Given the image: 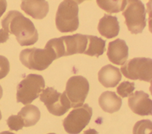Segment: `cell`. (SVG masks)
<instances>
[{
  "label": "cell",
  "mask_w": 152,
  "mask_h": 134,
  "mask_svg": "<svg viewBox=\"0 0 152 134\" xmlns=\"http://www.w3.org/2000/svg\"><path fill=\"white\" fill-rule=\"evenodd\" d=\"M87 45V35L75 34L50 39L45 47L50 50L56 59L63 56L84 53Z\"/></svg>",
  "instance_id": "7a4b0ae2"
},
{
  "label": "cell",
  "mask_w": 152,
  "mask_h": 134,
  "mask_svg": "<svg viewBox=\"0 0 152 134\" xmlns=\"http://www.w3.org/2000/svg\"><path fill=\"white\" fill-rule=\"evenodd\" d=\"M23 122L24 126L30 127L36 125L40 118V112L37 107L33 104L23 107L17 115Z\"/></svg>",
  "instance_id": "e0dca14e"
},
{
  "label": "cell",
  "mask_w": 152,
  "mask_h": 134,
  "mask_svg": "<svg viewBox=\"0 0 152 134\" xmlns=\"http://www.w3.org/2000/svg\"><path fill=\"white\" fill-rule=\"evenodd\" d=\"M99 104L103 111L113 113L120 109L122 106V99L114 91H106L100 96Z\"/></svg>",
  "instance_id": "2e32d148"
},
{
  "label": "cell",
  "mask_w": 152,
  "mask_h": 134,
  "mask_svg": "<svg viewBox=\"0 0 152 134\" xmlns=\"http://www.w3.org/2000/svg\"><path fill=\"white\" fill-rule=\"evenodd\" d=\"M99 33L107 39L116 37L119 32L120 27L116 16L104 14L99 20L97 26Z\"/></svg>",
  "instance_id": "9a60e30c"
},
{
  "label": "cell",
  "mask_w": 152,
  "mask_h": 134,
  "mask_svg": "<svg viewBox=\"0 0 152 134\" xmlns=\"http://www.w3.org/2000/svg\"><path fill=\"white\" fill-rule=\"evenodd\" d=\"M9 38V34L4 29H0V44L5 43Z\"/></svg>",
  "instance_id": "cb8c5ba5"
},
{
  "label": "cell",
  "mask_w": 152,
  "mask_h": 134,
  "mask_svg": "<svg viewBox=\"0 0 152 134\" xmlns=\"http://www.w3.org/2000/svg\"><path fill=\"white\" fill-rule=\"evenodd\" d=\"M2 94H3V90H2L1 86L0 85V99H1V97L2 96Z\"/></svg>",
  "instance_id": "83f0119b"
},
{
  "label": "cell",
  "mask_w": 152,
  "mask_h": 134,
  "mask_svg": "<svg viewBox=\"0 0 152 134\" xmlns=\"http://www.w3.org/2000/svg\"><path fill=\"white\" fill-rule=\"evenodd\" d=\"M122 79V74L119 68L111 64H107L99 70L98 80L105 87H114Z\"/></svg>",
  "instance_id": "5bb4252c"
},
{
  "label": "cell",
  "mask_w": 152,
  "mask_h": 134,
  "mask_svg": "<svg viewBox=\"0 0 152 134\" xmlns=\"http://www.w3.org/2000/svg\"><path fill=\"white\" fill-rule=\"evenodd\" d=\"M133 134H152V122L149 119H142L135 123Z\"/></svg>",
  "instance_id": "ffe728a7"
},
{
  "label": "cell",
  "mask_w": 152,
  "mask_h": 134,
  "mask_svg": "<svg viewBox=\"0 0 152 134\" xmlns=\"http://www.w3.org/2000/svg\"><path fill=\"white\" fill-rule=\"evenodd\" d=\"M98 132H97L94 129H88L84 132L83 134H98Z\"/></svg>",
  "instance_id": "484cf974"
},
{
  "label": "cell",
  "mask_w": 152,
  "mask_h": 134,
  "mask_svg": "<svg viewBox=\"0 0 152 134\" xmlns=\"http://www.w3.org/2000/svg\"><path fill=\"white\" fill-rule=\"evenodd\" d=\"M87 45L84 54L99 57L106 50V41L94 35H87Z\"/></svg>",
  "instance_id": "ac0fdd59"
},
{
  "label": "cell",
  "mask_w": 152,
  "mask_h": 134,
  "mask_svg": "<svg viewBox=\"0 0 152 134\" xmlns=\"http://www.w3.org/2000/svg\"><path fill=\"white\" fill-rule=\"evenodd\" d=\"M45 86V82L42 76L28 74L17 86V102L25 105L31 103L39 96Z\"/></svg>",
  "instance_id": "277c9868"
},
{
  "label": "cell",
  "mask_w": 152,
  "mask_h": 134,
  "mask_svg": "<svg viewBox=\"0 0 152 134\" xmlns=\"http://www.w3.org/2000/svg\"><path fill=\"white\" fill-rule=\"evenodd\" d=\"M7 123L11 130L18 131L24 126V123L18 115H11L7 120Z\"/></svg>",
  "instance_id": "7402d4cb"
},
{
  "label": "cell",
  "mask_w": 152,
  "mask_h": 134,
  "mask_svg": "<svg viewBox=\"0 0 152 134\" xmlns=\"http://www.w3.org/2000/svg\"><path fill=\"white\" fill-rule=\"evenodd\" d=\"M3 29L14 34L21 46L31 45L38 40V32L33 22L16 10L10 11L1 21Z\"/></svg>",
  "instance_id": "6da1fadb"
},
{
  "label": "cell",
  "mask_w": 152,
  "mask_h": 134,
  "mask_svg": "<svg viewBox=\"0 0 152 134\" xmlns=\"http://www.w3.org/2000/svg\"><path fill=\"white\" fill-rule=\"evenodd\" d=\"M127 6L122 12L125 23L131 34L141 33L146 26L144 5L139 0L126 1Z\"/></svg>",
  "instance_id": "8992f818"
},
{
  "label": "cell",
  "mask_w": 152,
  "mask_h": 134,
  "mask_svg": "<svg viewBox=\"0 0 152 134\" xmlns=\"http://www.w3.org/2000/svg\"><path fill=\"white\" fill-rule=\"evenodd\" d=\"M56 59L55 55L48 48L36 47L23 50L20 54L21 63L30 70L42 71L47 68Z\"/></svg>",
  "instance_id": "5b68a950"
},
{
  "label": "cell",
  "mask_w": 152,
  "mask_h": 134,
  "mask_svg": "<svg viewBox=\"0 0 152 134\" xmlns=\"http://www.w3.org/2000/svg\"><path fill=\"white\" fill-rule=\"evenodd\" d=\"M1 118H2V115H1V110H0V120H1Z\"/></svg>",
  "instance_id": "f1b7e54d"
},
{
  "label": "cell",
  "mask_w": 152,
  "mask_h": 134,
  "mask_svg": "<svg viewBox=\"0 0 152 134\" xmlns=\"http://www.w3.org/2000/svg\"><path fill=\"white\" fill-rule=\"evenodd\" d=\"M97 4L100 8L109 13H117L123 11L126 5V1L125 0H115V1H101L97 0Z\"/></svg>",
  "instance_id": "d6986e66"
},
{
  "label": "cell",
  "mask_w": 152,
  "mask_h": 134,
  "mask_svg": "<svg viewBox=\"0 0 152 134\" xmlns=\"http://www.w3.org/2000/svg\"><path fill=\"white\" fill-rule=\"evenodd\" d=\"M135 89V83L125 81L122 82L117 87L116 91L118 94L122 97H126L130 96Z\"/></svg>",
  "instance_id": "44dd1931"
},
{
  "label": "cell",
  "mask_w": 152,
  "mask_h": 134,
  "mask_svg": "<svg viewBox=\"0 0 152 134\" xmlns=\"http://www.w3.org/2000/svg\"><path fill=\"white\" fill-rule=\"evenodd\" d=\"M55 23L57 29L61 32H71L79 26L78 6L75 1L65 0L58 6Z\"/></svg>",
  "instance_id": "3957f363"
},
{
  "label": "cell",
  "mask_w": 152,
  "mask_h": 134,
  "mask_svg": "<svg viewBox=\"0 0 152 134\" xmlns=\"http://www.w3.org/2000/svg\"><path fill=\"white\" fill-rule=\"evenodd\" d=\"M0 134H15L12 132H11L10 131H3L0 133Z\"/></svg>",
  "instance_id": "4316f807"
},
{
  "label": "cell",
  "mask_w": 152,
  "mask_h": 134,
  "mask_svg": "<svg viewBox=\"0 0 152 134\" xmlns=\"http://www.w3.org/2000/svg\"><path fill=\"white\" fill-rule=\"evenodd\" d=\"M21 8L24 12L34 19H42L49 12V4L45 0L23 1Z\"/></svg>",
  "instance_id": "4fadbf2b"
},
{
  "label": "cell",
  "mask_w": 152,
  "mask_h": 134,
  "mask_svg": "<svg viewBox=\"0 0 152 134\" xmlns=\"http://www.w3.org/2000/svg\"><path fill=\"white\" fill-rule=\"evenodd\" d=\"M48 134H56V133H48Z\"/></svg>",
  "instance_id": "f546056e"
},
{
  "label": "cell",
  "mask_w": 152,
  "mask_h": 134,
  "mask_svg": "<svg viewBox=\"0 0 152 134\" xmlns=\"http://www.w3.org/2000/svg\"><path fill=\"white\" fill-rule=\"evenodd\" d=\"M89 83L82 76H74L67 81L65 88L66 95L70 102L71 107L81 106L88 93Z\"/></svg>",
  "instance_id": "30bf717a"
},
{
  "label": "cell",
  "mask_w": 152,
  "mask_h": 134,
  "mask_svg": "<svg viewBox=\"0 0 152 134\" xmlns=\"http://www.w3.org/2000/svg\"><path fill=\"white\" fill-rule=\"evenodd\" d=\"M128 106L135 114L148 116L152 113V101L149 95L142 90L131 94L128 100Z\"/></svg>",
  "instance_id": "8fae6325"
},
{
  "label": "cell",
  "mask_w": 152,
  "mask_h": 134,
  "mask_svg": "<svg viewBox=\"0 0 152 134\" xmlns=\"http://www.w3.org/2000/svg\"><path fill=\"white\" fill-rule=\"evenodd\" d=\"M93 110L86 103L71 110L63 120L65 130L69 134H78L88 124Z\"/></svg>",
  "instance_id": "9c48e42d"
},
{
  "label": "cell",
  "mask_w": 152,
  "mask_h": 134,
  "mask_svg": "<svg viewBox=\"0 0 152 134\" xmlns=\"http://www.w3.org/2000/svg\"><path fill=\"white\" fill-rule=\"evenodd\" d=\"M107 55L110 62L123 65L128 57V47L124 40L117 38L108 44Z\"/></svg>",
  "instance_id": "7c38bea8"
},
{
  "label": "cell",
  "mask_w": 152,
  "mask_h": 134,
  "mask_svg": "<svg viewBox=\"0 0 152 134\" xmlns=\"http://www.w3.org/2000/svg\"><path fill=\"white\" fill-rule=\"evenodd\" d=\"M7 6V1L5 0H0V17H1V16L6 11Z\"/></svg>",
  "instance_id": "d4e9b609"
},
{
  "label": "cell",
  "mask_w": 152,
  "mask_h": 134,
  "mask_svg": "<svg viewBox=\"0 0 152 134\" xmlns=\"http://www.w3.org/2000/svg\"><path fill=\"white\" fill-rule=\"evenodd\" d=\"M10 71V63L7 58L0 55V79L4 78Z\"/></svg>",
  "instance_id": "603a6c76"
},
{
  "label": "cell",
  "mask_w": 152,
  "mask_h": 134,
  "mask_svg": "<svg viewBox=\"0 0 152 134\" xmlns=\"http://www.w3.org/2000/svg\"><path fill=\"white\" fill-rule=\"evenodd\" d=\"M121 71L129 79L150 82L152 79V60L150 58L135 57L123 64Z\"/></svg>",
  "instance_id": "52a82bcc"
},
{
  "label": "cell",
  "mask_w": 152,
  "mask_h": 134,
  "mask_svg": "<svg viewBox=\"0 0 152 134\" xmlns=\"http://www.w3.org/2000/svg\"><path fill=\"white\" fill-rule=\"evenodd\" d=\"M39 96L49 112L55 116H61L71 107L65 91L61 93L53 87H48L43 89Z\"/></svg>",
  "instance_id": "ba28073f"
}]
</instances>
